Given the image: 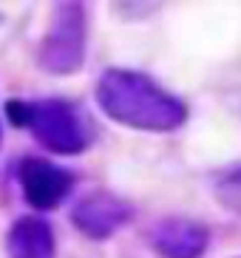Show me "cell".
I'll return each mask as SVG.
<instances>
[{
	"label": "cell",
	"instance_id": "cell-7",
	"mask_svg": "<svg viewBox=\"0 0 241 258\" xmlns=\"http://www.w3.org/2000/svg\"><path fill=\"white\" fill-rule=\"evenodd\" d=\"M9 258H54V230L37 216L17 219L6 235Z\"/></svg>",
	"mask_w": 241,
	"mask_h": 258
},
{
	"label": "cell",
	"instance_id": "cell-4",
	"mask_svg": "<svg viewBox=\"0 0 241 258\" xmlns=\"http://www.w3.org/2000/svg\"><path fill=\"white\" fill-rule=\"evenodd\" d=\"M17 182H20L26 202L37 210L60 207L74 190V176L68 173L66 167L54 165L48 159H37V156H29V159L20 162Z\"/></svg>",
	"mask_w": 241,
	"mask_h": 258
},
{
	"label": "cell",
	"instance_id": "cell-5",
	"mask_svg": "<svg viewBox=\"0 0 241 258\" xmlns=\"http://www.w3.org/2000/svg\"><path fill=\"white\" fill-rule=\"evenodd\" d=\"M134 219V207L119 196L111 193H88L85 199H80L71 210V221L83 235L102 241L111 238L113 233H119L128 221Z\"/></svg>",
	"mask_w": 241,
	"mask_h": 258
},
{
	"label": "cell",
	"instance_id": "cell-1",
	"mask_svg": "<svg viewBox=\"0 0 241 258\" xmlns=\"http://www.w3.org/2000/svg\"><path fill=\"white\" fill-rule=\"evenodd\" d=\"M97 105L125 128L167 134L185 125L188 108L156 80L139 71L111 69L97 83Z\"/></svg>",
	"mask_w": 241,
	"mask_h": 258
},
{
	"label": "cell",
	"instance_id": "cell-3",
	"mask_svg": "<svg viewBox=\"0 0 241 258\" xmlns=\"http://www.w3.org/2000/svg\"><path fill=\"white\" fill-rule=\"evenodd\" d=\"M40 69L54 77L77 74L85 62V9L80 3H57L40 46Z\"/></svg>",
	"mask_w": 241,
	"mask_h": 258
},
{
	"label": "cell",
	"instance_id": "cell-6",
	"mask_svg": "<svg viewBox=\"0 0 241 258\" xmlns=\"http://www.w3.org/2000/svg\"><path fill=\"white\" fill-rule=\"evenodd\" d=\"M207 244V227L190 219H165L151 233V247L162 258H202Z\"/></svg>",
	"mask_w": 241,
	"mask_h": 258
},
{
	"label": "cell",
	"instance_id": "cell-2",
	"mask_svg": "<svg viewBox=\"0 0 241 258\" xmlns=\"http://www.w3.org/2000/svg\"><path fill=\"white\" fill-rule=\"evenodd\" d=\"M6 114L51 153L74 156L83 153L94 139L88 119L66 99H37V102L12 99L6 105Z\"/></svg>",
	"mask_w": 241,
	"mask_h": 258
},
{
	"label": "cell",
	"instance_id": "cell-8",
	"mask_svg": "<svg viewBox=\"0 0 241 258\" xmlns=\"http://www.w3.org/2000/svg\"><path fill=\"white\" fill-rule=\"evenodd\" d=\"M216 199H219L221 207H227L230 213H238L241 216V170L221 176L219 184H216Z\"/></svg>",
	"mask_w": 241,
	"mask_h": 258
}]
</instances>
